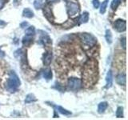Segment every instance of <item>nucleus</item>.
I'll return each instance as SVG.
<instances>
[{"label":"nucleus","mask_w":128,"mask_h":120,"mask_svg":"<svg viewBox=\"0 0 128 120\" xmlns=\"http://www.w3.org/2000/svg\"><path fill=\"white\" fill-rule=\"evenodd\" d=\"M20 80L18 76L16 74L14 71H10L6 83V89L10 92H14L20 86Z\"/></svg>","instance_id":"f257e3e1"},{"label":"nucleus","mask_w":128,"mask_h":120,"mask_svg":"<svg viewBox=\"0 0 128 120\" xmlns=\"http://www.w3.org/2000/svg\"><path fill=\"white\" fill-rule=\"evenodd\" d=\"M96 74H97V72H96L94 65H91V64H90V65H86L83 76H84V79H85V82L87 84L93 83L95 81Z\"/></svg>","instance_id":"f03ea898"},{"label":"nucleus","mask_w":128,"mask_h":120,"mask_svg":"<svg viewBox=\"0 0 128 120\" xmlns=\"http://www.w3.org/2000/svg\"><path fill=\"white\" fill-rule=\"evenodd\" d=\"M80 38H81L82 42L85 44V45L92 46L97 42V39L94 37V35H92L88 33H82L80 34Z\"/></svg>","instance_id":"7ed1b4c3"},{"label":"nucleus","mask_w":128,"mask_h":120,"mask_svg":"<svg viewBox=\"0 0 128 120\" xmlns=\"http://www.w3.org/2000/svg\"><path fill=\"white\" fill-rule=\"evenodd\" d=\"M67 85L70 90L76 91L82 87V80L77 78H70L68 79Z\"/></svg>","instance_id":"20e7f679"},{"label":"nucleus","mask_w":128,"mask_h":120,"mask_svg":"<svg viewBox=\"0 0 128 120\" xmlns=\"http://www.w3.org/2000/svg\"><path fill=\"white\" fill-rule=\"evenodd\" d=\"M66 7H67V13L70 16H74L80 10L78 4L75 2H69L67 4Z\"/></svg>","instance_id":"39448f33"},{"label":"nucleus","mask_w":128,"mask_h":120,"mask_svg":"<svg viewBox=\"0 0 128 120\" xmlns=\"http://www.w3.org/2000/svg\"><path fill=\"white\" fill-rule=\"evenodd\" d=\"M114 28L116 30H118L119 32L125 31L126 29V22L125 20L118 19L117 21H115L114 22Z\"/></svg>","instance_id":"423d86ee"},{"label":"nucleus","mask_w":128,"mask_h":120,"mask_svg":"<svg viewBox=\"0 0 128 120\" xmlns=\"http://www.w3.org/2000/svg\"><path fill=\"white\" fill-rule=\"evenodd\" d=\"M52 60V53L50 52H47L43 56V63L44 65L46 66H49Z\"/></svg>","instance_id":"0eeeda50"},{"label":"nucleus","mask_w":128,"mask_h":120,"mask_svg":"<svg viewBox=\"0 0 128 120\" xmlns=\"http://www.w3.org/2000/svg\"><path fill=\"white\" fill-rule=\"evenodd\" d=\"M116 81L119 84V85H122L125 86L126 82V74H120L117 76V78H116Z\"/></svg>","instance_id":"6e6552de"},{"label":"nucleus","mask_w":128,"mask_h":120,"mask_svg":"<svg viewBox=\"0 0 128 120\" xmlns=\"http://www.w3.org/2000/svg\"><path fill=\"white\" fill-rule=\"evenodd\" d=\"M106 88H110L112 86V83H113V78H112V72L111 70H109L106 74Z\"/></svg>","instance_id":"1a4fd4ad"},{"label":"nucleus","mask_w":128,"mask_h":120,"mask_svg":"<svg viewBox=\"0 0 128 120\" xmlns=\"http://www.w3.org/2000/svg\"><path fill=\"white\" fill-rule=\"evenodd\" d=\"M88 20H89V14L87 12H84L83 14L80 15V17L78 18V24L86 23L88 22Z\"/></svg>","instance_id":"9d476101"},{"label":"nucleus","mask_w":128,"mask_h":120,"mask_svg":"<svg viewBox=\"0 0 128 120\" xmlns=\"http://www.w3.org/2000/svg\"><path fill=\"white\" fill-rule=\"evenodd\" d=\"M42 76L44 78H46V80H50L52 78V71L50 68H46L42 70Z\"/></svg>","instance_id":"9b49d317"},{"label":"nucleus","mask_w":128,"mask_h":120,"mask_svg":"<svg viewBox=\"0 0 128 120\" xmlns=\"http://www.w3.org/2000/svg\"><path fill=\"white\" fill-rule=\"evenodd\" d=\"M22 15L24 16V17H26V18H30L34 17V12L32 11L30 9H29V8H25V9L23 10Z\"/></svg>","instance_id":"f8f14e48"},{"label":"nucleus","mask_w":128,"mask_h":120,"mask_svg":"<svg viewBox=\"0 0 128 120\" xmlns=\"http://www.w3.org/2000/svg\"><path fill=\"white\" fill-rule=\"evenodd\" d=\"M108 106V104L106 102H100L98 104V113H102V112H104L106 110V109L107 108Z\"/></svg>","instance_id":"ddd939ff"},{"label":"nucleus","mask_w":128,"mask_h":120,"mask_svg":"<svg viewBox=\"0 0 128 120\" xmlns=\"http://www.w3.org/2000/svg\"><path fill=\"white\" fill-rule=\"evenodd\" d=\"M44 34L42 36H41L40 38V40H41V42L43 44H50L51 42V39L50 38V37L46 34V33H43Z\"/></svg>","instance_id":"4468645a"},{"label":"nucleus","mask_w":128,"mask_h":120,"mask_svg":"<svg viewBox=\"0 0 128 120\" xmlns=\"http://www.w3.org/2000/svg\"><path fill=\"white\" fill-rule=\"evenodd\" d=\"M32 42H33V38H32V36L30 35H26L22 39V43L24 46H29Z\"/></svg>","instance_id":"2eb2a0df"},{"label":"nucleus","mask_w":128,"mask_h":120,"mask_svg":"<svg viewBox=\"0 0 128 120\" xmlns=\"http://www.w3.org/2000/svg\"><path fill=\"white\" fill-rule=\"evenodd\" d=\"M36 98L33 94H29L26 95V99H25V103H30L32 102H35Z\"/></svg>","instance_id":"dca6fc26"},{"label":"nucleus","mask_w":128,"mask_h":120,"mask_svg":"<svg viewBox=\"0 0 128 120\" xmlns=\"http://www.w3.org/2000/svg\"><path fill=\"white\" fill-rule=\"evenodd\" d=\"M105 38H106V42L108 44H110L112 42V34H111V31L110 30H106Z\"/></svg>","instance_id":"f3484780"},{"label":"nucleus","mask_w":128,"mask_h":120,"mask_svg":"<svg viewBox=\"0 0 128 120\" xmlns=\"http://www.w3.org/2000/svg\"><path fill=\"white\" fill-rule=\"evenodd\" d=\"M56 108H57V110H58V111L59 112V113H61L62 114H64V115H70V114H71V113L69 110L64 109L63 107L60 106H56Z\"/></svg>","instance_id":"a211bd4d"},{"label":"nucleus","mask_w":128,"mask_h":120,"mask_svg":"<svg viewBox=\"0 0 128 120\" xmlns=\"http://www.w3.org/2000/svg\"><path fill=\"white\" fill-rule=\"evenodd\" d=\"M43 11H44V15H45L48 19H50V18H52V13L49 7H47V6L44 7Z\"/></svg>","instance_id":"6ab92c4d"},{"label":"nucleus","mask_w":128,"mask_h":120,"mask_svg":"<svg viewBox=\"0 0 128 120\" xmlns=\"http://www.w3.org/2000/svg\"><path fill=\"white\" fill-rule=\"evenodd\" d=\"M107 4H108V0H105L104 2H102L101 5V8H100V13L101 14H104L106 12Z\"/></svg>","instance_id":"aec40b11"},{"label":"nucleus","mask_w":128,"mask_h":120,"mask_svg":"<svg viewBox=\"0 0 128 120\" xmlns=\"http://www.w3.org/2000/svg\"><path fill=\"white\" fill-rule=\"evenodd\" d=\"M35 33V30L34 26H30L28 27L26 30V35H30V36H33Z\"/></svg>","instance_id":"412c9836"},{"label":"nucleus","mask_w":128,"mask_h":120,"mask_svg":"<svg viewBox=\"0 0 128 120\" xmlns=\"http://www.w3.org/2000/svg\"><path fill=\"white\" fill-rule=\"evenodd\" d=\"M120 2H121V0H113L110 4V8L112 10H115L118 6Z\"/></svg>","instance_id":"4be33fe9"},{"label":"nucleus","mask_w":128,"mask_h":120,"mask_svg":"<svg viewBox=\"0 0 128 120\" xmlns=\"http://www.w3.org/2000/svg\"><path fill=\"white\" fill-rule=\"evenodd\" d=\"M116 116H117L118 118H122L123 116V108L119 106L118 107L117 109V111H116Z\"/></svg>","instance_id":"5701e85b"},{"label":"nucleus","mask_w":128,"mask_h":120,"mask_svg":"<svg viewBox=\"0 0 128 120\" xmlns=\"http://www.w3.org/2000/svg\"><path fill=\"white\" fill-rule=\"evenodd\" d=\"M42 0H35L34 2V6L36 9H39V8L42 7Z\"/></svg>","instance_id":"b1692460"},{"label":"nucleus","mask_w":128,"mask_h":120,"mask_svg":"<svg viewBox=\"0 0 128 120\" xmlns=\"http://www.w3.org/2000/svg\"><path fill=\"white\" fill-rule=\"evenodd\" d=\"M93 6L94 8H98L99 6V1L98 0H93Z\"/></svg>","instance_id":"393cba45"},{"label":"nucleus","mask_w":128,"mask_h":120,"mask_svg":"<svg viewBox=\"0 0 128 120\" xmlns=\"http://www.w3.org/2000/svg\"><path fill=\"white\" fill-rule=\"evenodd\" d=\"M4 5H5V0H0V9H2Z\"/></svg>","instance_id":"a878e982"},{"label":"nucleus","mask_w":128,"mask_h":120,"mask_svg":"<svg viewBox=\"0 0 128 120\" xmlns=\"http://www.w3.org/2000/svg\"><path fill=\"white\" fill-rule=\"evenodd\" d=\"M121 41H122V46H123L124 49H125L126 48V38H123L122 39H121Z\"/></svg>","instance_id":"bb28decb"},{"label":"nucleus","mask_w":128,"mask_h":120,"mask_svg":"<svg viewBox=\"0 0 128 120\" xmlns=\"http://www.w3.org/2000/svg\"><path fill=\"white\" fill-rule=\"evenodd\" d=\"M27 26H28V23L26 22H24L21 23V25H20V26H21L22 28H25V27Z\"/></svg>","instance_id":"cd10ccee"},{"label":"nucleus","mask_w":128,"mask_h":120,"mask_svg":"<svg viewBox=\"0 0 128 120\" xmlns=\"http://www.w3.org/2000/svg\"><path fill=\"white\" fill-rule=\"evenodd\" d=\"M46 1L47 3H50V2H54L55 1H57V0H46Z\"/></svg>","instance_id":"c85d7f7f"},{"label":"nucleus","mask_w":128,"mask_h":120,"mask_svg":"<svg viewBox=\"0 0 128 120\" xmlns=\"http://www.w3.org/2000/svg\"><path fill=\"white\" fill-rule=\"evenodd\" d=\"M4 24H5V23L2 22V20H1V22H0V25H4Z\"/></svg>","instance_id":"c756f323"},{"label":"nucleus","mask_w":128,"mask_h":120,"mask_svg":"<svg viewBox=\"0 0 128 120\" xmlns=\"http://www.w3.org/2000/svg\"><path fill=\"white\" fill-rule=\"evenodd\" d=\"M64 1H69V0H64Z\"/></svg>","instance_id":"7c9ffc66"},{"label":"nucleus","mask_w":128,"mask_h":120,"mask_svg":"<svg viewBox=\"0 0 128 120\" xmlns=\"http://www.w3.org/2000/svg\"><path fill=\"white\" fill-rule=\"evenodd\" d=\"M0 52H1V50H0Z\"/></svg>","instance_id":"2f4dec72"},{"label":"nucleus","mask_w":128,"mask_h":120,"mask_svg":"<svg viewBox=\"0 0 128 120\" xmlns=\"http://www.w3.org/2000/svg\"><path fill=\"white\" fill-rule=\"evenodd\" d=\"M15 1H16V0H15Z\"/></svg>","instance_id":"473e14b6"}]
</instances>
